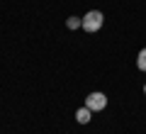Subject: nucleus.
Listing matches in <instances>:
<instances>
[{
	"label": "nucleus",
	"mask_w": 146,
	"mask_h": 134,
	"mask_svg": "<svg viewBox=\"0 0 146 134\" xmlns=\"http://www.w3.org/2000/svg\"><path fill=\"white\" fill-rule=\"evenodd\" d=\"M144 93H146V85H144Z\"/></svg>",
	"instance_id": "423d86ee"
},
{
	"label": "nucleus",
	"mask_w": 146,
	"mask_h": 134,
	"mask_svg": "<svg viewBox=\"0 0 146 134\" xmlns=\"http://www.w3.org/2000/svg\"><path fill=\"white\" fill-rule=\"evenodd\" d=\"M85 107H90L93 112H102L107 107V95L105 93H90L85 98Z\"/></svg>",
	"instance_id": "f03ea898"
},
{
	"label": "nucleus",
	"mask_w": 146,
	"mask_h": 134,
	"mask_svg": "<svg viewBox=\"0 0 146 134\" xmlns=\"http://www.w3.org/2000/svg\"><path fill=\"white\" fill-rule=\"evenodd\" d=\"M136 66H139V71H146V49L139 51V56H136Z\"/></svg>",
	"instance_id": "39448f33"
},
{
	"label": "nucleus",
	"mask_w": 146,
	"mask_h": 134,
	"mask_svg": "<svg viewBox=\"0 0 146 134\" xmlns=\"http://www.w3.org/2000/svg\"><path fill=\"white\" fill-rule=\"evenodd\" d=\"M76 119H78L80 124H88L90 119H93V110L90 107H80L78 112H76Z\"/></svg>",
	"instance_id": "7ed1b4c3"
},
{
	"label": "nucleus",
	"mask_w": 146,
	"mask_h": 134,
	"mask_svg": "<svg viewBox=\"0 0 146 134\" xmlns=\"http://www.w3.org/2000/svg\"><path fill=\"white\" fill-rule=\"evenodd\" d=\"M102 22H105V15L100 10H90L88 15L83 17V29L88 34H95L98 29H102Z\"/></svg>",
	"instance_id": "f257e3e1"
},
{
	"label": "nucleus",
	"mask_w": 146,
	"mask_h": 134,
	"mask_svg": "<svg viewBox=\"0 0 146 134\" xmlns=\"http://www.w3.org/2000/svg\"><path fill=\"white\" fill-rule=\"evenodd\" d=\"M66 27H68V29H78V27H83V20H80V17H68Z\"/></svg>",
	"instance_id": "20e7f679"
}]
</instances>
